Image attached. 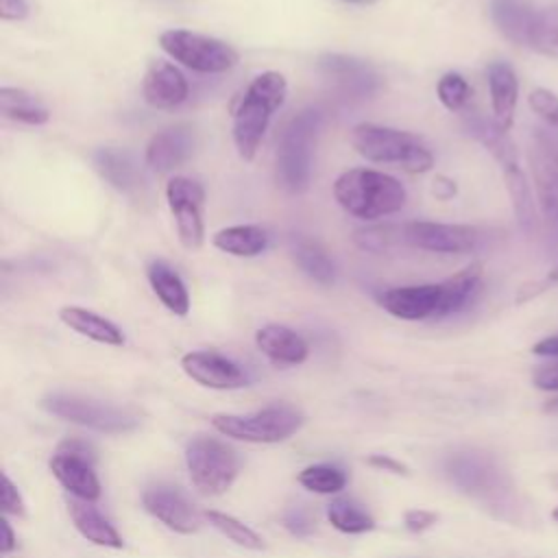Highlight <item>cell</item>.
Here are the masks:
<instances>
[{
  "label": "cell",
  "instance_id": "cell-12",
  "mask_svg": "<svg viewBox=\"0 0 558 558\" xmlns=\"http://www.w3.org/2000/svg\"><path fill=\"white\" fill-rule=\"evenodd\" d=\"M166 201L177 222V233L187 251L201 248L205 240L203 205L205 190L190 177H172L166 185Z\"/></svg>",
  "mask_w": 558,
  "mask_h": 558
},
{
  "label": "cell",
  "instance_id": "cell-35",
  "mask_svg": "<svg viewBox=\"0 0 558 558\" xmlns=\"http://www.w3.org/2000/svg\"><path fill=\"white\" fill-rule=\"evenodd\" d=\"M205 519L235 545H240L244 549H255V551L264 549L262 536L255 530H251L246 523H242L240 519H235L227 512H220V510H205Z\"/></svg>",
  "mask_w": 558,
  "mask_h": 558
},
{
  "label": "cell",
  "instance_id": "cell-16",
  "mask_svg": "<svg viewBox=\"0 0 558 558\" xmlns=\"http://www.w3.org/2000/svg\"><path fill=\"white\" fill-rule=\"evenodd\" d=\"M442 301L440 283H421V286H399L384 290L379 294V305L403 320H425L438 318Z\"/></svg>",
  "mask_w": 558,
  "mask_h": 558
},
{
  "label": "cell",
  "instance_id": "cell-4",
  "mask_svg": "<svg viewBox=\"0 0 558 558\" xmlns=\"http://www.w3.org/2000/svg\"><path fill=\"white\" fill-rule=\"evenodd\" d=\"M351 144L364 159L397 163L412 174L427 172L434 166L432 150L408 131L362 122L353 126Z\"/></svg>",
  "mask_w": 558,
  "mask_h": 558
},
{
  "label": "cell",
  "instance_id": "cell-27",
  "mask_svg": "<svg viewBox=\"0 0 558 558\" xmlns=\"http://www.w3.org/2000/svg\"><path fill=\"white\" fill-rule=\"evenodd\" d=\"M480 283H482V264L480 262L469 264L466 268H462L453 277L440 281L442 301H440L438 318L464 310L475 299V294L480 290Z\"/></svg>",
  "mask_w": 558,
  "mask_h": 558
},
{
  "label": "cell",
  "instance_id": "cell-39",
  "mask_svg": "<svg viewBox=\"0 0 558 558\" xmlns=\"http://www.w3.org/2000/svg\"><path fill=\"white\" fill-rule=\"evenodd\" d=\"M0 504H2V512H4V514H15V517H24V514H26L24 499H22L17 486L11 482V477H9L7 473H2Z\"/></svg>",
  "mask_w": 558,
  "mask_h": 558
},
{
  "label": "cell",
  "instance_id": "cell-1",
  "mask_svg": "<svg viewBox=\"0 0 558 558\" xmlns=\"http://www.w3.org/2000/svg\"><path fill=\"white\" fill-rule=\"evenodd\" d=\"M288 83L279 72L257 74L244 89L233 111V144L244 161H251L262 144L270 116L283 105Z\"/></svg>",
  "mask_w": 558,
  "mask_h": 558
},
{
  "label": "cell",
  "instance_id": "cell-30",
  "mask_svg": "<svg viewBox=\"0 0 558 558\" xmlns=\"http://www.w3.org/2000/svg\"><path fill=\"white\" fill-rule=\"evenodd\" d=\"M466 126L469 133L480 140L488 148V153L501 163V170L517 166V148L508 137V131H504L495 120H488L482 113H473L466 120Z\"/></svg>",
  "mask_w": 558,
  "mask_h": 558
},
{
  "label": "cell",
  "instance_id": "cell-5",
  "mask_svg": "<svg viewBox=\"0 0 558 558\" xmlns=\"http://www.w3.org/2000/svg\"><path fill=\"white\" fill-rule=\"evenodd\" d=\"M305 416L288 403L266 405L251 414H214L211 425L222 436L244 442H281L301 429Z\"/></svg>",
  "mask_w": 558,
  "mask_h": 558
},
{
  "label": "cell",
  "instance_id": "cell-11",
  "mask_svg": "<svg viewBox=\"0 0 558 558\" xmlns=\"http://www.w3.org/2000/svg\"><path fill=\"white\" fill-rule=\"evenodd\" d=\"M94 449L83 440H63L50 458V471L57 482L76 499L96 501L100 482L94 473Z\"/></svg>",
  "mask_w": 558,
  "mask_h": 558
},
{
  "label": "cell",
  "instance_id": "cell-28",
  "mask_svg": "<svg viewBox=\"0 0 558 558\" xmlns=\"http://www.w3.org/2000/svg\"><path fill=\"white\" fill-rule=\"evenodd\" d=\"M0 113L7 120L41 126L50 120L48 107L31 92L22 87H0Z\"/></svg>",
  "mask_w": 558,
  "mask_h": 558
},
{
  "label": "cell",
  "instance_id": "cell-51",
  "mask_svg": "<svg viewBox=\"0 0 558 558\" xmlns=\"http://www.w3.org/2000/svg\"><path fill=\"white\" fill-rule=\"evenodd\" d=\"M551 517H554V519H556V521H558V506H556V510H554V512H551Z\"/></svg>",
  "mask_w": 558,
  "mask_h": 558
},
{
  "label": "cell",
  "instance_id": "cell-19",
  "mask_svg": "<svg viewBox=\"0 0 558 558\" xmlns=\"http://www.w3.org/2000/svg\"><path fill=\"white\" fill-rule=\"evenodd\" d=\"M187 94V81L174 63L163 59H155L148 63L142 81V96L150 107L174 109L181 102H185Z\"/></svg>",
  "mask_w": 558,
  "mask_h": 558
},
{
  "label": "cell",
  "instance_id": "cell-2",
  "mask_svg": "<svg viewBox=\"0 0 558 558\" xmlns=\"http://www.w3.org/2000/svg\"><path fill=\"white\" fill-rule=\"evenodd\" d=\"M333 196L344 211L364 220L397 214L405 205L401 181L371 168L344 170L333 181Z\"/></svg>",
  "mask_w": 558,
  "mask_h": 558
},
{
  "label": "cell",
  "instance_id": "cell-7",
  "mask_svg": "<svg viewBox=\"0 0 558 558\" xmlns=\"http://www.w3.org/2000/svg\"><path fill=\"white\" fill-rule=\"evenodd\" d=\"M185 466L198 493L222 495L238 477L240 458L227 442L211 436H196L185 447Z\"/></svg>",
  "mask_w": 558,
  "mask_h": 558
},
{
  "label": "cell",
  "instance_id": "cell-22",
  "mask_svg": "<svg viewBox=\"0 0 558 558\" xmlns=\"http://www.w3.org/2000/svg\"><path fill=\"white\" fill-rule=\"evenodd\" d=\"M94 168L98 174L120 192H133L142 183V170L135 157L124 148H98L94 155Z\"/></svg>",
  "mask_w": 558,
  "mask_h": 558
},
{
  "label": "cell",
  "instance_id": "cell-36",
  "mask_svg": "<svg viewBox=\"0 0 558 558\" xmlns=\"http://www.w3.org/2000/svg\"><path fill=\"white\" fill-rule=\"evenodd\" d=\"M299 484L312 493L333 495L347 486V473L333 464H310L299 473Z\"/></svg>",
  "mask_w": 558,
  "mask_h": 558
},
{
  "label": "cell",
  "instance_id": "cell-24",
  "mask_svg": "<svg viewBox=\"0 0 558 558\" xmlns=\"http://www.w3.org/2000/svg\"><path fill=\"white\" fill-rule=\"evenodd\" d=\"M68 512L72 517L74 527L81 532V536H85L87 541L100 547L122 549L124 541L120 532L92 506V501H83L76 497L68 499Z\"/></svg>",
  "mask_w": 558,
  "mask_h": 558
},
{
  "label": "cell",
  "instance_id": "cell-34",
  "mask_svg": "<svg viewBox=\"0 0 558 558\" xmlns=\"http://www.w3.org/2000/svg\"><path fill=\"white\" fill-rule=\"evenodd\" d=\"M327 519L344 534H364L375 527V519L349 499H333L327 506Z\"/></svg>",
  "mask_w": 558,
  "mask_h": 558
},
{
  "label": "cell",
  "instance_id": "cell-9",
  "mask_svg": "<svg viewBox=\"0 0 558 558\" xmlns=\"http://www.w3.org/2000/svg\"><path fill=\"white\" fill-rule=\"evenodd\" d=\"M159 46L181 65L203 74L227 72L238 63V52L233 46L185 28L163 31L159 35Z\"/></svg>",
  "mask_w": 558,
  "mask_h": 558
},
{
  "label": "cell",
  "instance_id": "cell-42",
  "mask_svg": "<svg viewBox=\"0 0 558 558\" xmlns=\"http://www.w3.org/2000/svg\"><path fill=\"white\" fill-rule=\"evenodd\" d=\"M534 386H536L538 390L556 392V390H558V362H551V364H545V366L536 368V373H534Z\"/></svg>",
  "mask_w": 558,
  "mask_h": 558
},
{
  "label": "cell",
  "instance_id": "cell-8",
  "mask_svg": "<svg viewBox=\"0 0 558 558\" xmlns=\"http://www.w3.org/2000/svg\"><path fill=\"white\" fill-rule=\"evenodd\" d=\"M44 410H48L50 414L102 432V434H126L133 432L140 423L137 414L133 410L113 405V403H105L92 397H81V395H68V392H52L48 397H44L41 401Z\"/></svg>",
  "mask_w": 558,
  "mask_h": 558
},
{
  "label": "cell",
  "instance_id": "cell-3",
  "mask_svg": "<svg viewBox=\"0 0 558 558\" xmlns=\"http://www.w3.org/2000/svg\"><path fill=\"white\" fill-rule=\"evenodd\" d=\"M323 126V113L316 107L301 109L283 126L277 144V183L299 194L307 187L316 137Z\"/></svg>",
  "mask_w": 558,
  "mask_h": 558
},
{
  "label": "cell",
  "instance_id": "cell-43",
  "mask_svg": "<svg viewBox=\"0 0 558 558\" xmlns=\"http://www.w3.org/2000/svg\"><path fill=\"white\" fill-rule=\"evenodd\" d=\"M0 17L4 22H20L28 17L26 0H0Z\"/></svg>",
  "mask_w": 558,
  "mask_h": 558
},
{
  "label": "cell",
  "instance_id": "cell-48",
  "mask_svg": "<svg viewBox=\"0 0 558 558\" xmlns=\"http://www.w3.org/2000/svg\"><path fill=\"white\" fill-rule=\"evenodd\" d=\"M545 412H551V414H558V399H551L547 405H545Z\"/></svg>",
  "mask_w": 558,
  "mask_h": 558
},
{
  "label": "cell",
  "instance_id": "cell-21",
  "mask_svg": "<svg viewBox=\"0 0 558 558\" xmlns=\"http://www.w3.org/2000/svg\"><path fill=\"white\" fill-rule=\"evenodd\" d=\"M257 349L279 366H296L307 360V342L283 325H266L255 333Z\"/></svg>",
  "mask_w": 558,
  "mask_h": 558
},
{
  "label": "cell",
  "instance_id": "cell-49",
  "mask_svg": "<svg viewBox=\"0 0 558 558\" xmlns=\"http://www.w3.org/2000/svg\"><path fill=\"white\" fill-rule=\"evenodd\" d=\"M344 2H351V4H371L375 0H344Z\"/></svg>",
  "mask_w": 558,
  "mask_h": 558
},
{
  "label": "cell",
  "instance_id": "cell-50",
  "mask_svg": "<svg viewBox=\"0 0 558 558\" xmlns=\"http://www.w3.org/2000/svg\"><path fill=\"white\" fill-rule=\"evenodd\" d=\"M549 281H558V266L549 272Z\"/></svg>",
  "mask_w": 558,
  "mask_h": 558
},
{
  "label": "cell",
  "instance_id": "cell-33",
  "mask_svg": "<svg viewBox=\"0 0 558 558\" xmlns=\"http://www.w3.org/2000/svg\"><path fill=\"white\" fill-rule=\"evenodd\" d=\"M292 255H294L296 266H299L310 279H314V281L320 283V286L333 283V275H336L333 262L329 259V255H327L316 242L301 240V242L294 246V253H292Z\"/></svg>",
  "mask_w": 558,
  "mask_h": 558
},
{
  "label": "cell",
  "instance_id": "cell-40",
  "mask_svg": "<svg viewBox=\"0 0 558 558\" xmlns=\"http://www.w3.org/2000/svg\"><path fill=\"white\" fill-rule=\"evenodd\" d=\"M283 525L288 527V532H292L294 536H310L314 532V519L307 510L303 508H290L283 514Z\"/></svg>",
  "mask_w": 558,
  "mask_h": 558
},
{
  "label": "cell",
  "instance_id": "cell-46",
  "mask_svg": "<svg viewBox=\"0 0 558 558\" xmlns=\"http://www.w3.org/2000/svg\"><path fill=\"white\" fill-rule=\"evenodd\" d=\"M434 194H436L438 198L447 201V198L456 196V183H453L451 179H447V177H436V181H434Z\"/></svg>",
  "mask_w": 558,
  "mask_h": 558
},
{
  "label": "cell",
  "instance_id": "cell-44",
  "mask_svg": "<svg viewBox=\"0 0 558 558\" xmlns=\"http://www.w3.org/2000/svg\"><path fill=\"white\" fill-rule=\"evenodd\" d=\"M366 462L375 469H381V471H388V473H395V475H410V471L403 462H399V460H395L392 456H386V453H373V456H368Z\"/></svg>",
  "mask_w": 558,
  "mask_h": 558
},
{
  "label": "cell",
  "instance_id": "cell-6",
  "mask_svg": "<svg viewBox=\"0 0 558 558\" xmlns=\"http://www.w3.org/2000/svg\"><path fill=\"white\" fill-rule=\"evenodd\" d=\"M445 473L462 493L488 504L501 506L510 495V477L497 460L482 451H456L445 462Z\"/></svg>",
  "mask_w": 558,
  "mask_h": 558
},
{
  "label": "cell",
  "instance_id": "cell-32",
  "mask_svg": "<svg viewBox=\"0 0 558 558\" xmlns=\"http://www.w3.org/2000/svg\"><path fill=\"white\" fill-rule=\"evenodd\" d=\"M527 48L538 54L558 59V2L545 9H536Z\"/></svg>",
  "mask_w": 558,
  "mask_h": 558
},
{
  "label": "cell",
  "instance_id": "cell-31",
  "mask_svg": "<svg viewBox=\"0 0 558 558\" xmlns=\"http://www.w3.org/2000/svg\"><path fill=\"white\" fill-rule=\"evenodd\" d=\"M504 181H506V187H508V194H510L512 209H514L519 227L525 233H534L536 225H538V218H536V209H534L530 185H527L525 174L521 172L519 163L510 166V168H504Z\"/></svg>",
  "mask_w": 558,
  "mask_h": 558
},
{
  "label": "cell",
  "instance_id": "cell-26",
  "mask_svg": "<svg viewBox=\"0 0 558 558\" xmlns=\"http://www.w3.org/2000/svg\"><path fill=\"white\" fill-rule=\"evenodd\" d=\"M146 277H148L153 292L166 305V310H170L177 316H185L190 312L187 288L172 266H168L161 259H155L148 264Z\"/></svg>",
  "mask_w": 558,
  "mask_h": 558
},
{
  "label": "cell",
  "instance_id": "cell-14",
  "mask_svg": "<svg viewBox=\"0 0 558 558\" xmlns=\"http://www.w3.org/2000/svg\"><path fill=\"white\" fill-rule=\"evenodd\" d=\"M318 70L347 98H368L379 87L377 72L362 59L347 54H323Z\"/></svg>",
  "mask_w": 558,
  "mask_h": 558
},
{
  "label": "cell",
  "instance_id": "cell-15",
  "mask_svg": "<svg viewBox=\"0 0 558 558\" xmlns=\"http://www.w3.org/2000/svg\"><path fill=\"white\" fill-rule=\"evenodd\" d=\"M181 368L190 379L214 390H235L246 386V373L216 351H190L181 357Z\"/></svg>",
  "mask_w": 558,
  "mask_h": 558
},
{
  "label": "cell",
  "instance_id": "cell-23",
  "mask_svg": "<svg viewBox=\"0 0 558 558\" xmlns=\"http://www.w3.org/2000/svg\"><path fill=\"white\" fill-rule=\"evenodd\" d=\"M59 318L76 333L94 340V342H100V344H109V347H122L124 344V333L122 329L111 323L109 318L92 312V310H85V307H78V305H65L59 310Z\"/></svg>",
  "mask_w": 558,
  "mask_h": 558
},
{
  "label": "cell",
  "instance_id": "cell-38",
  "mask_svg": "<svg viewBox=\"0 0 558 558\" xmlns=\"http://www.w3.org/2000/svg\"><path fill=\"white\" fill-rule=\"evenodd\" d=\"M532 111L545 122V126H551L558 131V96L545 87H536L530 92L527 98Z\"/></svg>",
  "mask_w": 558,
  "mask_h": 558
},
{
  "label": "cell",
  "instance_id": "cell-17",
  "mask_svg": "<svg viewBox=\"0 0 558 558\" xmlns=\"http://www.w3.org/2000/svg\"><path fill=\"white\" fill-rule=\"evenodd\" d=\"M142 504L155 519L179 534H194L201 527V514L179 490L168 486H153L144 490Z\"/></svg>",
  "mask_w": 558,
  "mask_h": 558
},
{
  "label": "cell",
  "instance_id": "cell-13",
  "mask_svg": "<svg viewBox=\"0 0 558 558\" xmlns=\"http://www.w3.org/2000/svg\"><path fill=\"white\" fill-rule=\"evenodd\" d=\"M480 231L469 225L414 220L399 227V242L432 253H466L480 244Z\"/></svg>",
  "mask_w": 558,
  "mask_h": 558
},
{
  "label": "cell",
  "instance_id": "cell-25",
  "mask_svg": "<svg viewBox=\"0 0 558 558\" xmlns=\"http://www.w3.org/2000/svg\"><path fill=\"white\" fill-rule=\"evenodd\" d=\"M490 17L508 41L527 48L536 17V9L532 4L523 0H495L490 7Z\"/></svg>",
  "mask_w": 558,
  "mask_h": 558
},
{
  "label": "cell",
  "instance_id": "cell-20",
  "mask_svg": "<svg viewBox=\"0 0 558 558\" xmlns=\"http://www.w3.org/2000/svg\"><path fill=\"white\" fill-rule=\"evenodd\" d=\"M488 78V94H490V109L493 120L508 131L514 122V109L519 98V81L510 63L506 61H493L486 68Z\"/></svg>",
  "mask_w": 558,
  "mask_h": 558
},
{
  "label": "cell",
  "instance_id": "cell-41",
  "mask_svg": "<svg viewBox=\"0 0 558 558\" xmlns=\"http://www.w3.org/2000/svg\"><path fill=\"white\" fill-rule=\"evenodd\" d=\"M436 521H438V514L432 512V510H423V508H412V510H408L405 517H403L405 530H410V532H414V534L429 530Z\"/></svg>",
  "mask_w": 558,
  "mask_h": 558
},
{
  "label": "cell",
  "instance_id": "cell-52",
  "mask_svg": "<svg viewBox=\"0 0 558 558\" xmlns=\"http://www.w3.org/2000/svg\"><path fill=\"white\" fill-rule=\"evenodd\" d=\"M554 484H556V488H558V475H556V477H554Z\"/></svg>",
  "mask_w": 558,
  "mask_h": 558
},
{
  "label": "cell",
  "instance_id": "cell-18",
  "mask_svg": "<svg viewBox=\"0 0 558 558\" xmlns=\"http://www.w3.org/2000/svg\"><path fill=\"white\" fill-rule=\"evenodd\" d=\"M196 146L194 129L185 124H174L157 131L148 146H146V166H150L155 172H172L174 168L183 166Z\"/></svg>",
  "mask_w": 558,
  "mask_h": 558
},
{
  "label": "cell",
  "instance_id": "cell-10",
  "mask_svg": "<svg viewBox=\"0 0 558 558\" xmlns=\"http://www.w3.org/2000/svg\"><path fill=\"white\" fill-rule=\"evenodd\" d=\"M530 166L543 222L558 240V131L536 126L530 144Z\"/></svg>",
  "mask_w": 558,
  "mask_h": 558
},
{
  "label": "cell",
  "instance_id": "cell-37",
  "mask_svg": "<svg viewBox=\"0 0 558 558\" xmlns=\"http://www.w3.org/2000/svg\"><path fill=\"white\" fill-rule=\"evenodd\" d=\"M436 94L438 100L449 109V111H460L466 107L469 98H471V87L466 83V78L458 72H447L438 78L436 83Z\"/></svg>",
  "mask_w": 558,
  "mask_h": 558
},
{
  "label": "cell",
  "instance_id": "cell-47",
  "mask_svg": "<svg viewBox=\"0 0 558 558\" xmlns=\"http://www.w3.org/2000/svg\"><path fill=\"white\" fill-rule=\"evenodd\" d=\"M2 523V532H4V541H2V554H11L13 549H15V536H13V530H11V525H9V521L7 519H2L0 521Z\"/></svg>",
  "mask_w": 558,
  "mask_h": 558
},
{
  "label": "cell",
  "instance_id": "cell-29",
  "mask_svg": "<svg viewBox=\"0 0 558 558\" xmlns=\"http://www.w3.org/2000/svg\"><path fill=\"white\" fill-rule=\"evenodd\" d=\"M211 244L235 257H255L268 246V235L257 225H233L216 231Z\"/></svg>",
  "mask_w": 558,
  "mask_h": 558
},
{
  "label": "cell",
  "instance_id": "cell-45",
  "mask_svg": "<svg viewBox=\"0 0 558 558\" xmlns=\"http://www.w3.org/2000/svg\"><path fill=\"white\" fill-rule=\"evenodd\" d=\"M532 351L536 355H543V357H558V336H549V338H543L538 340Z\"/></svg>",
  "mask_w": 558,
  "mask_h": 558
}]
</instances>
